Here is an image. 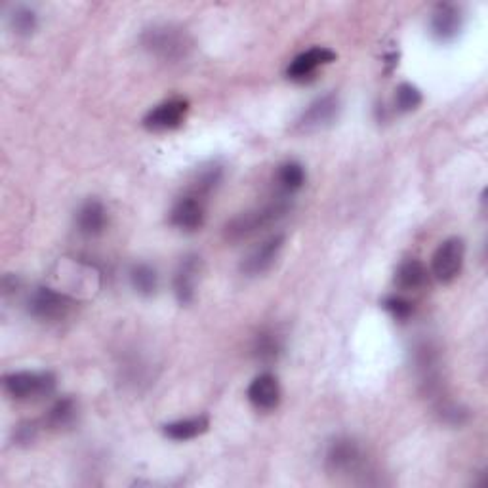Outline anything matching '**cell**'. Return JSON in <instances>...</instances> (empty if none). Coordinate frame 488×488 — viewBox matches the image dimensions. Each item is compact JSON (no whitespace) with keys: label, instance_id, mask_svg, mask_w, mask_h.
Returning a JSON list of instances; mask_svg holds the SVG:
<instances>
[{"label":"cell","instance_id":"obj_25","mask_svg":"<svg viewBox=\"0 0 488 488\" xmlns=\"http://www.w3.org/2000/svg\"><path fill=\"white\" fill-rule=\"evenodd\" d=\"M382 307L391 313L397 321H407L414 313V305L403 296H389L382 302Z\"/></svg>","mask_w":488,"mask_h":488},{"label":"cell","instance_id":"obj_19","mask_svg":"<svg viewBox=\"0 0 488 488\" xmlns=\"http://www.w3.org/2000/svg\"><path fill=\"white\" fill-rule=\"evenodd\" d=\"M221 180H224V168H221L219 164L212 163V164L198 168L195 180L191 182L193 186L189 187V195H195L198 198H203V201H207V196H210L217 189Z\"/></svg>","mask_w":488,"mask_h":488},{"label":"cell","instance_id":"obj_8","mask_svg":"<svg viewBox=\"0 0 488 488\" xmlns=\"http://www.w3.org/2000/svg\"><path fill=\"white\" fill-rule=\"evenodd\" d=\"M363 465V452L357 442L347 437H338L330 442L326 451V468L332 473L338 475H351L359 472Z\"/></svg>","mask_w":488,"mask_h":488},{"label":"cell","instance_id":"obj_6","mask_svg":"<svg viewBox=\"0 0 488 488\" xmlns=\"http://www.w3.org/2000/svg\"><path fill=\"white\" fill-rule=\"evenodd\" d=\"M463 258H465V242L460 237H451L447 240H442L431 258L433 277L442 284L452 282L461 273Z\"/></svg>","mask_w":488,"mask_h":488},{"label":"cell","instance_id":"obj_2","mask_svg":"<svg viewBox=\"0 0 488 488\" xmlns=\"http://www.w3.org/2000/svg\"><path fill=\"white\" fill-rule=\"evenodd\" d=\"M142 47L154 58L168 63L182 61L189 56L193 40L189 33L177 26H153L142 35Z\"/></svg>","mask_w":488,"mask_h":488},{"label":"cell","instance_id":"obj_12","mask_svg":"<svg viewBox=\"0 0 488 488\" xmlns=\"http://www.w3.org/2000/svg\"><path fill=\"white\" fill-rule=\"evenodd\" d=\"M203 273V260L196 254L186 256L174 275V294L182 305H189L196 296V282Z\"/></svg>","mask_w":488,"mask_h":488},{"label":"cell","instance_id":"obj_23","mask_svg":"<svg viewBox=\"0 0 488 488\" xmlns=\"http://www.w3.org/2000/svg\"><path fill=\"white\" fill-rule=\"evenodd\" d=\"M8 26L17 37H31L38 27V16L29 6H16L8 16Z\"/></svg>","mask_w":488,"mask_h":488},{"label":"cell","instance_id":"obj_20","mask_svg":"<svg viewBox=\"0 0 488 488\" xmlns=\"http://www.w3.org/2000/svg\"><path fill=\"white\" fill-rule=\"evenodd\" d=\"M130 282L132 288L140 294V296H154L159 291V275L157 270L151 268L149 263H136L134 268L130 270Z\"/></svg>","mask_w":488,"mask_h":488},{"label":"cell","instance_id":"obj_11","mask_svg":"<svg viewBox=\"0 0 488 488\" xmlns=\"http://www.w3.org/2000/svg\"><path fill=\"white\" fill-rule=\"evenodd\" d=\"M282 247H284V235H273L268 240H263L247 258H244L240 271L247 277H258L263 275L265 271H270L273 268V263L277 261Z\"/></svg>","mask_w":488,"mask_h":488},{"label":"cell","instance_id":"obj_3","mask_svg":"<svg viewBox=\"0 0 488 488\" xmlns=\"http://www.w3.org/2000/svg\"><path fill=\"white\" fill-rule=\"evenodd\" d=\"M75 305L77 302L71 296L48 286H40L31 294L27 309L35 319L42 323H61L73 313Z\"/></svg>","mask_w":488,"mask_h":488},{"label":"cell","instance_id":"obj_16","mask_svg":"<svg viewBox=\"0 0 488 488\" xmlns=\"http://www.w3.org/2000/svg\"><path fill=\"white\" fill-rule=\"evenodd\" d=\"M395 282L405 292H418L424 291L430 284V271L419 260H407L395 273Z\"/></svg>","mask_w":488,"mask_h":488},{"label":"cell","instance_id":"obj_14","mask_svg":"<svg viewBox=\"0 0 488 488\" xmlns=\"http://www.w3.org/2000/svg\"><path fill=\"white\" fill-rule=\"evenodd\" d=\"M463 26L461 10L454 5H437L431 19H430V31L435 40L439 42H452L458 38Z\"/></svg>","mask_w":488,"mask_h":488},{"label":"cell","instance_id":"obj_10","mask_svg":"<svg viewBox=\"0 0 488 488\" xmlns=\"http://www.w3.org/2000/svg\"><path fill=\"white\" fill-rule=\"evenodd\" d=\"M205 201L195 195H184L175 201L170 212V224L180 231L193 233L205 226Z\"/></svg>","mask_w":488,"mask_h":488},{"label":"cell","instance_id":"obj_1","mask_svg":"<svg viewBox=\"0 0 488 488\" xmlns=\"http://www.w3.org/2000/svg\"><path fill=\"white\" fill-rule=\"evenodd\" d=\"M288 210H291V203H288V196L282 195L258 208L242 212L235 216L226 226V239L231 242H240L242 239H249L254 233L277 224L281 217L286 216Z\"/></svg>","mask_w":488,"mask_h":488},{"label":"cell","instance_id":"obj_13","mask_svg":"<svg viewBox=\"0 0 488 488\" xmlns=\"http://www.w3.org/2000/svg\"><path fill=\"white\" fill-rule=\"evenodd\" d=\"M281 395L282 393H281L279 380H277V376H273L271 372H263L256 376L247 391V397L252 403V407L263 412L275 410L281 405Z\"/></svg>","mask_w":488,"mask_h":488},{"label":"cell","instance_id":"obj_24","mask_svg":"<svg viewBox=\"0 0 488 488\" xmlns=\"http://www.w3.org/2000/svg\"><path fill=\"white\" fill-rule=\"evenodd\" d=\"M424 98H421V92L418 88L410 82H403L397 86V92H395V107L398 113H412L416 111Z\"/></svg>","mask_w":488,"mask_h":488},{"label":"cell","instance_id":"obj_18","mask_svg":"<svg viewBox=\"0 0 488 488\" xmlns=\"http://www.w3.org/2000/svg\"><path fill=\"white\" fill-rule=\"evenodd\" d=\"M208 428H210L208 416H195V418L172 421V424H166L163 428V431L172 440H191L198 435L207 433Z\"/></svg>","mask_w":488,"mask_h":488},{"label":"cell","instance_id":"obj_21","mask_svg":"<svg viewBox=\"0 0 488 488\" xmlns=\"http://www.w3.org/2000/svg\"><path fill=\"white\" fill-rule=\"evenodd\" d=\"M305 168L296 161H286L277 168V184L282 195H292L305 186Z\"/></svg>","mask_w":488,"mask_h":488},{"label":"cell","instance_id":"obj_9","mask_svg":"<svg viewBox=\"0 0 488 488\" xmlns=\"http://www.w3.org/2000/svg\"><path fill=\"white\" fill-rule=\"evenodd\" d=\"M336 58H338L336 52H332L330 48L313 47L291 61L286 69V77L294 82H307L315 79V73L323 68V65L336 61Z\"/></svg>","mask_w":488,"mask_h":488},{"label":"cell","instance_id":"obj_4","mask_svg":"<svg viewBox=\"0 0 488 488\" xmlns=\"http://www.w3.org/2000/svg\"><path fill=\"white\" fill-rule=\"evenodd\" d=\"M56 376L52 372H12L5 376V391L16 401H33L52 395Z\"/></svg>","mask_w":488,"mask_h":488},{"label":"cell","instance_id":"obj_5","mask_svg":"<svg viewBox=\"0 0 488 488\" xmlns=\"http://www.w3.org/2000/svg\"><path fill=\"white\" fill-rule=\"evenodd\" d=\"M340 98L336 94H324L307 105V109L296 121V130L302 134H313L334 124L340 117Z\"/></svg>","mask_w":488,"mask_h":488},{"label":"cell","instance_id":"obj_26","mask_svg":"<svg viewBox=\"0 0 488 488\" xmlns=\"http://www.w3.org/2000/svg\"><path fill=\"white\" fill-rule=\"evenodd\" d=\"M37 433H38V426L35 424V421H27V424H21L16 428L14 439L16 442H19V445H27V442H33L37 439Z\"/></svg>","mask_w":488,"mask_h":488},{"label":"cell","instance_id":"obj_15","mask_svg":"<svg viewBox=\"0 0 488 488\" xmlns=\"http://www.w3.org/2000/svg\"><path fill=\"white\" fill-rule=\"evenodd\" d=\"M77 228L86 237L101 235L105 231V228H107V210H105V207L100 201H96V198H90V201H86L77 212Z\"/></svg>","mask_w":488,"mask_h":488},{"label":"cell","instance_id":"obj_22","mask_svg":"<svg viewBox=\"0 0 488 488\" xmlns=\"http://www.w3.org/2000/svg\"><path fill=\"white\" fill-rule=\"evenodd\" d=\"M75 419H77V403L71 397H63L52 405L47 418H44V424L52 430H63L69 428Z\"/></svg>","mask_w":488,"mask_h":488},{"label":"cell","instance_id":"obj_17","mask_svg":"<svg viewBox=\"0 0 488 488\" xmlns=\"http://www.w3.org/2000/svg\"><path fill=\"white\" fill-rule=\"evenodd\" d=\"M282 349H284L282 338L275 330H261L252 344L254 359L263 365L277 363L282 355Z\"/></svg>","mask_w":488,"mask_h":488},{"label":"cell","instance_id":"obj_7","mask_svg":"<svg viewBox=\"0 0 488 488\" xmlns=\"http://www.w3.org/2000/svg\"><path fill=\"white\" fill-rule=\"evenodd\" d=\"M189 113V101L184 98H172L154 105L143 117V126L149 132H168L180 128Z\"/></svg>","mask_w":488,"mask_h":488}]
</instances>
